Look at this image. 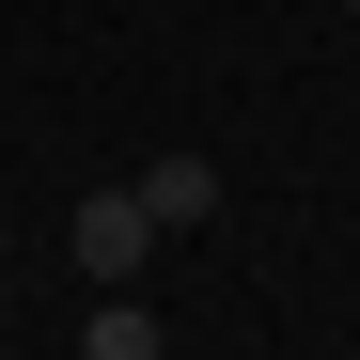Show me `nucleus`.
Segmentation results:
<instances>
[{
  "mask_svg": "<svg viewBox=\"0 0 360 360\" xmlns=\"http://www.w3.org/2000/svg\"><path fill=\"white\" fill-rule=\"evenodd\" d=\"M79 360H172L157 297H141V282H110V297H94V329H79Z\"/></svg>",
  "mask_w": 360,
  "mask_h": 360,
  "instance_id": "obj_3",
  "label": "nucleus"
},
{
  "mask_svg": "<svg viewBox=\"0 0 360 360\" xmlns=\"http://www.w3.org/2000/svg\"><path fill=\"white\" fill-rule=\"evenodd\" d=\"M141 219H157V235L219 219V157H141Z\"/></svg>",
  "mask_w": 360,
  "mask_h": 360,
  "instance_id": "obj_2",
  "label": "nucleus"
},
{
  "mask_svg": "<svg viewBox=\"0 0 360 360\" xmlns=\"http://www.w3.org/2000/svg\"><path fill=\"white\" fill-rule=\"evenodd\" d=\"M63 251H79V282H141V266H157V219H141V188H94V204L63 219Z\"/></svg>",
  "mask_w": 360,
  "mask_h": 360,
  "instance_id": "obj_1",
  "label": "nucleus"
},
{
  "mask_svg": "<svg viewBox=\"0 0 360 360\" xmlns=\"http://www.w3.org/2000/svg\"><path fill=\"white\" fill-rule=\"evenodd\" d=\"M345 16H360V0H345Z\"/></svg>",
  "mask_w": 360,
  "mask_h": 360,
  "instance_id": "obj_4",
  "label": "nucleus"
}]
</instances>
